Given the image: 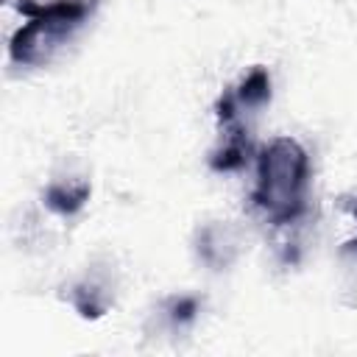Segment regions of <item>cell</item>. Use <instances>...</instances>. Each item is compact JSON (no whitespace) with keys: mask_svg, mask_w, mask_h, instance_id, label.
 Segmentation results:
<instances>
[{"mask_svg":"<svg viewBox=\"0 0 357 357\" xmlns=\"http://www.w3.org/2000/svg\"><path fill=\"white\" fill-rule=\"evenodd\" d=\"M310 156L293 137H276L257 153V184L251 192L254 206L273 223H296L307 209Z\"/></svg>","mask_w":357,"mask_h":357,"instance_id":"obj_1","label":"cell"},{"mask_svg":"<svg viewBox=\"0 0 357 357\" xmlns=\"http://www.w3.org/2000/svg\"><path fill=\"white\" fill-rule=\"evenodd\" d=\"M100 0H50L33 3L20 0L17 8L25 14V22L14 31L8 42V59L17 67H36L45 64L84 22L98 11Z\"/></svg>","mask_w":357,"mask_h":357,"instance_id":"obj_2","label":"cell"},{"mask_svg":"<svg viewBox=\"0 0 357 357\" xmlns=\"http://www.w3.org/2000/svg\"><path fill=\"white\" fill-rule=\"evenodd\" d=\"M234 248H237V243H234V237L226 226H206L198 234V254L212 268L229 265L231 257H234Z\"/></svg>","mask_w":357,"mask_h":357,"instance_id":"obj_3","label":"cell"},{"mask_svg":"<svg viewBox=\"0 0 357 357\" xmlns=\"http://www.w3.org/2000/svg\"><path fill=\"white\" fill-rule=\"evenodd\" d=\"M89 184L86 181H56L47 187L45 192V206L56 215H75L78 209H84V204L89 201Z\"/></svg>","mask_w":357,"mask_h":357,"instance_id":"obj_4","label":"cell"},{"mask_svg":"<svg viewBox=\"0 0 357 357\" xmlns=\"http://www.w3.org/2000/svg\"><path fill=\"white\" fill-rule=\"evenodd\" d=\"M234 92V100L240 109H259L271 100V75L265 67H254Z\"/></svg>","mask_w":357,"mask_h":357,"instance_id":"obj_5","label":"cell"},{"mask_svg":"<svg viewBox=\"0 0 357 357\" xmlns=\"http://www.w3.org/2000/svg\"><path fill=\"white\" fill-rule=\"evenodd\" d=\"M73 304H75V310L84 315V318H100L103 312H106V296H103V290L98 287V284H92V282H84V284H78L75 290H73Z\"/></svg>","mask_w":357,"mask_h":357,"instance_id":"obj_6","label":"cell"},{"mask_svg":"<svg viewBox=\"0 0 357 357\" xmlns=\"http://www.w3.org/2000/svg\"><path fill=\"white\" fill-rule=\"evenodd\" d=\"M195 312H198V298H192V296H178L167 304V318H170L173 326L190 324L195 318Z\"/></svg>","mask_w":357,"mask_h":357,"instance_id":"obj_7","label":"cell"},{"mask_svg":"<svg viewBox=\"0 0 357 357\" xmlns=\"http://www.w3.org/2000/svg\"><path fill=\"white\" fill-rule=\"evenodd\" d=\"M351 215H354V220H357V206H351Z\"/></svg>","mask_w":357,"mask_h":357,"instance_id":"obj_8","label":"cell"}]
</instances>
